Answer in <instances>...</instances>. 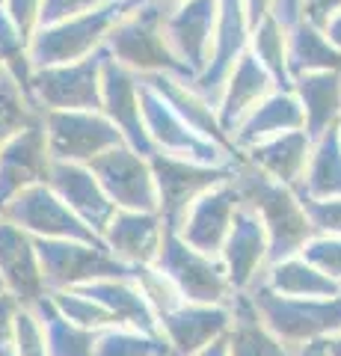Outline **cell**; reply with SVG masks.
<instances>
[{"mask_svg":"<svg viewBox=\"0 0 341 356\" xmlns=\"http://www.w3.org/2000/svg\"><path fill=\"white\" fill-rule=\"evenodd\" d=\"M232 184L240 196V202L249 205L261 217L270 238V264H276L288 255H297L306 241L315 235V226L309 214L303 211V202L294 187L276 181L258 166L240 158L235 166Z\"/></svg>","mask_w":341,"mask_h":356,"instance_id":"6da1fadb","label":"cell"},{"mask_svg":"<svg viewBox=\"0 0 341 356\" xmlns=\"http://www.w3.org/2000/svg\"><path fill=\"white\" fill-rule=\"evenodd\" d=\"M169 3L163 0H134V6L119 18L107 36V54L140 77L151 74H178L187 81L178 60L167 44Z\"/></svg>","mask_w":341,"mask_h":356,"instance_id":"7a4b0ae2","label":"cell"},{"mask_svg":"<svg viewBox=\"0 0 341 356\" xmlns=\"http://www.w3.org/2000/svg\"><path fill=\"white\" fill-rule=\"evenodd\" d=\"M134 0H113L107 6H98L92 13L72 15L57 24H45L30 42V60L36 69H48V65L63 63H78L92 54L107 48L110 30L119 24Z\"/></svg>","mask_w":341,"mask_h":356,"instance_id":"3957f363","label":"cell"},{"mask_svg":"<svg viewBox=\"0 0 341 356\" xmlns=\"http://www.w3.org/2000/svg\"><path fill=\"white\" fill-rule=\"evenodd\" d=\"M264 324L276 336L300 350L303 344L326 341L341 332V294L338 297H285L258 282L249 291Z\"/></svg>","mask_w":341,"mask_h":356,"instance_id":"277c9868","label":"cell"},{"mask_svg":"<svg viewBox=\"0 0 341 356\" xmlns=\"http://www.w3.org/2000/svg\"><path fill=\"white\" fill-rule=\"evenodd\" d=\"M155 267H160V270L178 285V291L184 294V300H190V303L228 306L235 297V288L228 282L223 259L190 247V243L172 229H167V235H163Z\"/></svg>","mask_w":341,"mask_h":356,"instance_id":"5b68a950","label":"cell"},{"mask_svg":"<svg viewBox=\"0 0 341 356\" xmlns=\"http://www.w3.org/2000/svg\"><path fill=\"white\" fill-rule=\"evenodd\" d=\"M235 166L199 163L160 152L151 154V170H155V184H158V214L167 222V229L178 232L196 199L205 196L211 187L228 181L235 175Z\"/></svg>","mask_w":341,"mask_h":356,"instance_id":"8992f818","label":"cell"},{"mask_svg":"<svg viewBox=\"0 0 341 356\" xmlns=\"http://www.w3.org/2000/svg\"><path fill=\"white\" fill-rule=\"evenodd\" d=\"M36 243H39V259L48 291H72V288L134 273V267L122 264L104 243H90V241H36Z\"/></svg>","mask_w":341,"mask_h":356,"instance_id":"52a82bcc","label":"cell"},{"mask_svg":"<svg viewBox=\"0 0 341 356\" xmlns=\"http://www.w3.org/2000/svg\"><path fill=\"white\" fill-rule=\"evenodd\" d=\"M53 161L92 163L104 152L122 146L125 137L101 110H48L42 113Z\"/></svg>","mask_w":341,"mask_h":356,"instance_id":"ba28073f","label":"cell"},{"mask_svg":"<svg viewBox=\"0 0 341 356\" xmlns=\"http://www.w3.org/2000/svg\"><path fill=\"white\" fill-rule=\"evenodd\" d=\"M107 48L78 63H63L36 69L33 102L42 113L48 110H101V74Z\"/></svg>","mask_w":341,"mask_h":356,"instance_id":"9c48e42d","label":"cell"},{"mask_svg":"<svg viewBox=\"0 0 341 356\" xmlns=\"http://www.w3.org/2000/svg\"><path fill=\"white\" fill-rule=\"evenodd\" d=\"M142 116H146V131L155 152L172 154V158H187L214 166H235L240 161L238 152H228L217 143L199 137L163 98L142 81Z\"/></svg>","mask_w":341,"mask_h":356,"instance_id":"30bf717a","label":"cell"},{"mask_svg":"<svg viewBox=\"0 0 341 356\" xmlns=\"http://www.w3.org/2000/svg\"><path fill=\"white\" fill-rule=\"evenodd\" d=\"M6 220H13L15 226L30 232L36 241H90V243H104L101 235L86 226V222L74 214V211L57 196V191L42 181L30 187L21 196L3 208Z\"/></svg>","mask_w":341,"mask_h":356,"instance_id":"8fae6325","label":"cell"},{"mask_svg":"<svg viewBox=\"0 0 341 356\" xmlns=\"http://www.w3.org/2000/svg\"><path fill=\"white\" fill-rule=\"evenodd\" d=\"M252 39V24L247 15L244 0H219V18L214 30V44H211V60H208L205 72L190 83L205 102H211L214 107L219 104L223 86L228 81V74L235 72V65L240 57L249 51Z\"/></svg>","mask_w":341,"mask_h":356,"instance_id":"7c38bea8","label":"cell"},{"mask_svg":"<svg viewBox=\"0 0 341 356\" xmlns=\"http://www.w3.org/2000/svg\"><path fill=\"white\" fill-rule=\"evenodd\" d=\"M90 166L98 175V181L104 184L107 196L116 202V208L158 211V184L151 158L122 143V146L104 152L101 158H95Z\"/></svg>","mask_w":341,"mask_h":356,"instance_id":"4fadbf2b","label":"cell"},{"mask_svg":"<svg viewBox=\"0 0 341 356\" xmlns=\"http://www.w3.org/2000/svg\"><path fill=\"white\" fill-rule=\"evenodd\" d=\"M217 18H219V0H187V3L169 9L167 44L190 83L205 72L208 60H211Z\"/></svg>","mask_w":341,"mask_h":356,"instance_id":"5bb4252c","label":"cell"},{"mask_svg":"<svg viewBox=\"0 0 341 356\" xmlns=\"http://www.w3.org/2000/svg\"><path fill=\"white\" fill-rule=\"evenodd\" d=\"M101 113L122 131L131 149H137L146 158L155 154V146H151L146 131V116H142V77L119 65L110 54L101 74Z\"/></svg>","mask_w":341,"mask_h":356,"instance_id":"9a60e30c","label":"cell"},{"mask_svg":"<svg viewBox=\"0 0 341 356\" xmlns=\"http://www.w3.org/2000/svg\"><path fill=\"white\" fill-rule=\"evenodd\" d=\"M219 259L226 264L228 282H232L235 294L252 291L267 273L270 267V238L264 229L261 217L249 205L240 202L235 214V226L219 250Z\"/></svg>","mask_w":341,"mask_h":356,"instance_id":"2e32d148","label":"cell"},{"mask_svg":"<svg viewBox=\"0 0 341 356\" xmlns=\"http://www.w3.org/2000/svg\"><path fill=\"white\" fill-rule=\"evenodd\" d=\"M0 280L6 291L27 309L48 294L36 238L6 217H0Z\"/></svg>","mask_w":341,"mask_h":356,"instance_id":"e0dca14e","label":"cell"},{"mask_svg":"<svg viewBox=\"0 0 341 356\" xmlns=\"http://www.w3.org/2000/svg\"><path fill=\"white\" fill-rule=\"evenodd\" d=\"M51 149L45 137V125L42 119L27 131H21L15 140H9L0 149V214L3 208L21 196L30 187L48 181L51 175Z\"/></svg>","mask_w":341,"mask_h":356,"instance_id":"ac0fdd59","label":"cell"},{"mask_svg":"<svg viewBox=\"0 0 341 356\" xmlns=\"http://www.w3.org/2000/svg\"><path fill=\"white\" fill-rule=\"evenodd\" d=\"M163 341L175 356H196L214 341L226 339L232 330V306L214 303H190L184 300L178 309L158 321Z\"/></svg>","mask_w":341,"mask_h":356,"instance_id":"d6986e66","label":"cell"},{"mask_svg":"<svg viewBox=\"0 0 341 356\" xmlns=\"http://www.w3.org/2000/svg\"><path fill=\"white\" fill-rule=\"evenodd\" d=\"M48 184L57 191V196L78 214L95 235H104V229L110 226V220L116 217V202L107 196L104 184L98 181V175L92 172L90 163H65L53 161Z\"/></svg>","mask_w":341,"mask_h":356,"instance_id":"ffe728a7","label":"cell"},{"mask_svg":"<svg viewBox=\"0 0 341 356\" xmlns=\"http://www.w3.org/2000/svg\"><path fill=\"white\" fill-rule=\"evenodd\" d=\"M238 208H240V196L235 191L232 178H228V181L211 187L205 196L196 199L193 208L187 211L178 235L196 250L219 255L228 232H232V226H235Z\"/></svg>","mask_w":341,"mask_h":356,"instance_id":"44dd1931","label":"cell"},{"mask_svg":"<svg viewBox=\"0 0 341 356\" xmlns=\"http://www.w3.org/2000/svg\"><path fill=\"white\" fill-rule=\"evenodd\" d=\"M167 222L158 211H125L119 208L116 217L104 229V247L128 267H146L158 261Z\"/></svg>","mask_w":341,"mask_h":356,"instance_id":"7402d4cb","label":"cell"},{"mask_svg":"<svg viewBox=\"0 0 341 356\" xmlns=\"http://www.w3.org/2000/svg\"><path fill=\"white\" fill-rule=\"evenodd\" d=\"M142 81L155 89L163 102H167L187 125L199 134V137L211 140V143H217V146H223L228 152H238L232 137H228L226 128H223V122H219L217 107L211 102H205V98L190 86V81H184V77H178V74H151V77H142Z\"/></svg>","mask_w":341,"mask_h":356,"instance_id":"603a6c76","label":"cell"},{"mask_svg":"<svg viewBox=\"0 0 341 356\" xmlns=\"http://www.w3.org/2000/svg\"><path fill=\"white\" fill-rule=\"evenodd\" d=\"M300 128H306V116L294 89H273L261 104H256L238 122V128L232 131V143L238 152H247L270 137L300 131Z\"/></svg>","mask_w":341,"mask_h":356,"instance_id":"cb8c5ba5","label":"cell"},{"mask_svg":"<svg viewBox=\"0 0 341 356\" xmlns=\"http://www.w3.org/2000/svg\"><path fill=\"white\" fill-rule=\"evenodd\" d=\"M273 89H279L276 81H273L270 72L252 57V51H247L244 57H240V63L235 65V72L228 74L223 95H219V104H217L219 122H223L228 137H232V131L238 128V122L256 104H261Z\"/></svg>","mask_w":341,"mask_h":356,"instance_id":"d4e9b609","label":"cell"},{"mask_svg":"<svg viewBox=\"0 0 341 356\" xmlns=\"http://www.w3.org/2000/svg\"><path fill=\"white\" fill-rule=\"evenodd\" d=\"M312 149H315V140L306 134V128H300V131H288V134H279V137L264 140L258 146L240 152V158L249 161L252 166H258L261 172H267L276 181L294 187L303 181Z\"/></svg>","mask_w":341,"mask_h":356,"instance_id":"484cf974","label":"cell"},{"mask_svg":"<svg viewBox=\"0 0 341 356\" xmlns=\"http://www.w3.org/2000/svg\"><path fill=\"white\" fill-rule=\"evenodd\" d=\"M228 306H232V330L226 336L228 356H297L291 344H285L276 332L264 324L249 291L235 294Z\"/></svg>","mask_w":341,"mask_h":356,"instance_id":"4316f807","label":"cell"},{"mask_svg":"<svg viewBox=\"0 0 341 356\" xmlns=\"http://www.w3.org/2000/svg\"><path fill=\"white\" fill-rule=\"evenodd\" d=\"M294 95L303 107L306 134L312 140H321L326 131L341 125V74L338 72L297 74Z\"/></svg>","mask_w":341,"mask_h":356,"instance_id":"83f0119b","label":"cell"},{"mask_svg":"<svg viewBox=\"0 0 341 356\" xmlns=\"http://www.w3.org/2000/svg\"><path fill=\"white\" fill-rule=\"evenodd\" d=\"M81 291L92 294L110 315L116 318L119 327H134V330H146V332H160L158 330V315L151 312L149 300L142 297L140 285L131 276H113V280H101L92 285H83Z\"/></svg>","mask_w":341,"mask_h":356,"instance_id":"f1b7e54d","label":"cell"},{"mask_svg":"<svg viewBox=\"0 0 341 356\" xmlns=\"http://www.w3.org/2000/svg\"><path fill=\"white\" fill-rule=\"evenodd\" d=\"M261 282L285 297H338L341 294V282L329 280L326 273H321L315 264L306 261L300 252L270 264Z\"/></svg>","mask_w":341,"mask_h":356,"instance_id":"f546056e","label":"cell"},{"mask_svg":"<svg viewBox=\"0 0 341 356\" xmlns=\"http://www.w3.org/2000/svg\"><path fill=\"white\" fill-rule=\"evenodd\" d=\"M288 65L294 77L309 72L341 74V48L326 39L321 27L309 24V21H297L288 30Z\"/></svg>","mask_w":341,"mask_h":356,"instance_id":"4dcf8cb0","label":"cell"},{"mask_svg":"<svg viewBox=\"0 0 341 356\" xmlns=\"http://www.w3.org/2000/svg\"><path fill=\"white\" fill-rule=\"evenodd\" d=\"M294 191L309 193L315 199L341 196V128L326 131L321 140H315L306 175L300 184H294Z\"/></svg>","mask_w":341,"mask_h":356,"instance_id":"1f68e13d","label":"cell"},{"mask_svg":"<svg viewBox=\"0 0 341 356\" xmlns=\"http://www.w3.org/2000/svg\"><path fill=\"white\" fill-rule=\"evenodd\" d=\"M30 309H36V315L42 318L51 356H95L98 332L74 324V321H69L57 306L51 303L48 294L42 297L36 306H30Z\"/></svg>","mask_w":341,"mask_h":356,"instance_id":"d6a6232c","label":"cell"},{"mask_svg":"<svg viewBox=\"0 0 341 356\" xmlns=\"http://www.w3.org/2000/svg\"><path fill=\"white\" fill-rule=\"evenodd\" d=\"M249 51L270 72L279 89H294V74L288 65V27L276 15H267L258 27H252Z\"/></svg>","mask_w":341,"mask_h":356,"instance_id":"836d02e7","label":"cell"},{"mask_svg":"<svg viewBox=\"0 0 341 356\" xmlns=\"http://www.w3.org/2000/svg\"><path fill=\"white\" fill-rule=\"evenodd\" d=\"M42 119L39 104L13 74L0 72V149Z\"/></svg>","mask_w":341,"mask_h":356,"instance_id":"e575fe53","label":"cell"},{"mask_svg":"<svg viewBox=\"0 0 341 356\" xmlns=\"http://www.w3.org/2000/svg\"><path fill=\"white\" fill-rule=\"evenodd\" d=\"M172 353L160 332L134 327H107L98 332L95 356H167Z\"/></svg>","mask_w":341,"mask_h":356,"instance_id":"d590c367","label":"cell"},{"mask_svg":"<svg viewBox=\"0 0 341 356\" xmlns=\"http://www.w3.org/2000/svg\"><path fill=\"white\" fill-rule=\"evenodd\" d=\"M0 72L13 74L15 81L33 95V74H36V65L30 60V42L24 39L13 18L6 15V9L0 6Z\"/></svg>","mask_w":341,"mask_h":356,"instance_id":"8d00e7d4","label":"cell"},{"mask_svg":"<svg viewBox=\"0 0 341 356\" xmlns=\"http://www.w3.org/2000/svg\"><path fill=\"white\" fill-rule=\"evenodd\" d=\"M48 297L65 318L74 321V324H81V327H86V330L101 332L107 327H119L116 318L110 315V312L98 303L92 294L81 291V288H72V291H48Z\"/></svg>","mask_w":341,"mask_h":356,"instance_id":"74e56055","label":"cell"},{"mask_svg":"<svg viewBox=\"0 0 341 356\" xmlns=\"http://www.w3.org/2000/svg\"><path fill=\"white\" fill-rule=\"evenodd\" d=\"M134 280L140 285L142 297L149 300L151 312L158 315V321L163 315H169L172 309H178L184 303V294L178 291V285H175L167 273L160 270L155 264H146V267H134Z\"/></svg>","mask_w":341,"mask_h":356,"instance_id":"f35d334b","label":"cell"},{"mask_svg":"<svg viewBox=\"0 0 341 356\" xmlns=\"http://www.w3.org/2000/svg\"><path fill=\"white\" fill-rule=\"evenodd\" d=\"M6 350L13 356H51L45 327H42V318L36 315V309L21 306L18 318H15V327H13V339H9Z\"/></svg>","mask_w":341,"mask_h":356,"instance_id":"ab89813d","label":"cell"},{"mask_svg":"<svg viewBox=\"0 0 341 356\" xmlns=\"http://www.w3.org/2000/svg\"><path fill=\"white\" fill-rule=\"evenodd\" d=\"M300 255L309 264H315L329 280L341 282V238L338 235H312L306 241Z\"/></svg>","mask_w":341,"mask_h":356,"instance_id":"60d3db41","label":"cell"},{"mask_svg":"<svg viewBox=\"0 0 341 356\" xmlns=\"http://www.w3.org/2000/svg\"><path fill=\"white\" fill-rule=\"evenodd\" d=\"M303 211L309 214L312 226H315V235H338L341 238V196L335 199H315L309 193H300Z\"/></svg>","mask_w":341,"mask_h":356,"instance_id":"b9f144b4","label":"cell"},{"mask_svg":"<svg viewBox=\"0 0 341 356\" xmlns=\"http://www.w3.org/2000/svg\"><path fill=\"white\" fill-rule=\"evenodd\" d=\"M13 24L24 33V39L33 42V36L42 30V15H45V0H0Z\"/></svg>","mask_w":341,"mask_h":356,"instance_id":"7bdbcfd3","label":"cell"},{"mask_svg":"<svg viewBox=\"0 0 341 356\" xmlns=\"http://www.w3.org/2000/svg\"><path fill=\"white\" fill-rule=\"evenodd\" d=\"M113 0H45V15H42V27L45 24H57V21H65L72 15H83L92 13L98 6H107Z\"/></svg>","mask_w":341,"mask_h":356,"instance_id":"ee69618b","label":"cell"},{"mask_svg":"<svg viewBox=\"0 0 341 356\" xmlns=\"http://www.w3.org/2000/svg\"><path fill=\"white\" fill-rule=\"evenodd\" d=\"M341 13V0H300V21L326 30L329 21Z\"/></svg>","mask_w":341,"mask_h":356,"instance_id":"f6af8a7d","label":"cell"},{"mask_svg":"<svg viewBox=\"0 0 341 356\" xmlns=\"http://www.w3.org/2000/svg\"><path fill=\"white\" fill-rule=\"evenodd\" d=\"M21 312V303L9 294V291H0V344H9V339H13V327H15V318Z\"/></svg>","mask_w":341,"mask_h":356,"instance_id":"bcb514c9","label":"cell"},{"mask_svg":"<svg viewBox=\"0 0 341 356\" xmlns=\"http://www.w3.org/2000/svg\"><path fill=\"white\" fill-rule=\"evenodd\" d=\"M247 3V15H249V24L258 27L264 18L273 15V9H276V0H244Z\"/></svg>","mask_w":341,"mask_h":356,"instance_id":"7dc6e473","label":"cell"},{"mask_svg":"<svg viewBox=\"0 0 341 356\" xmlns=\"http://www.w3.org/2000/svg\"><path fill=\"white\" fill-rule=\"evenodd\" d=\"M273 15H276L285 27H294L297 21H300V0H276V9H273Z\"/></svg>","mask_w":341,"mask_h":356,"instance_id":"c3c4849f","label":"cell"},{"mask_svg":"<svg viewBox=\"0 0 341 356\" xmlns=\"http://www.w3.org/2000/svg\"><path fill=\"white\" fill-rule=\"evenodd\" d=\"M297 356H329V339L326 341H312V344H303Z\"/></svg>","mask_w":341,"mask_h":356,"instance_id":"681fc988","label":"cell"},{"mask_svg":"<svg viewBox=\"0 0 341 356\" xmlns=\"http://www.w3.org/2000/svg\"><path fill=\"white\" fill-rule=\"evenodd\" d=\"M324 33H326V39H329V42L338 44V48H341V13H338L333 21H329V27H326Z\"/></svg>","mask_w":341,"mask_h":356,"instance_id":"f907efd6","label":"cell"},{"mask_svg":"<svg viewBox=\"0 0 341 356\" xmlns=\"http://www.w3.org/2000/svg\"><path fill=\"white\" fill-rule=\"evenodd\" d=\"M196 356H228V348H226V339H219L214 341L211 348H205L202 353H196Z\"/></svg>","mask_w":341,"mask_h":356,"instance_id":"816d5d0a","label":"cell"},{"mask_svg":"<svg viewBox=\"0 0 341 356\" xmlns=\"http://www.w3.org/2000/svg\"><path fill=\"white\" fill-rule=\"evenodd\" d=\"M329 356H341V332L329 339Z\"/></svg>","mask_w":341,"mask_h":356,"instance_id":"f5cc1de1","label":"cell"},{"mask_svg":"<svg viewBox=\"0 0 341 356\" xmlns=\"http://www.w3.org/2000/svg\"><path fill=\"white\" fill-rule=\"evenodd\" d=\"M163 3H169V6H178V3H187V0H163Z\"/></svg>","mask_w":341,"mask_h":356,"instance_id":"db71d44e","label":"cell"},{"mask_svg":"<svg viewBox=\"0 0 341 356\" xmlns=\"http://www.w3.org/2000/svg\"><path fill=\"white\" fill-rule=\"evenodd\" d=\"M0 291H6V288H3V280H0Z\"/></svg>","mask_w":341,"mask_h":356,"instance_id":"11a10c76","label":"cell"},{"mask_svg":"<svg viewBox=\"0 0 341 356\" xmlns=\"http://www.w3.org/2000/svg\"><path fill=\"white\" fill-rule=\"evenodd\" d=\"M3 350H6V348H3V344H0V353H3Z\"/></svg>","mask_w":341,"mask_h":356,"instance_id":"9f6ffc18","label":"cell"},{"mask_svg":"<svg viewBox=\"0 0 341 356\" xmlns=\"http://www.w3.org/2000/svg\"><path fill=\"white\" fill-rule=\"evenodd\" d=\"M0 356H9V353H6V350H3V353H0Z\"/></svg>","mask_w":341,"mask_h":356,"instance_id":"6f0895ef","label":"cell"},{"mask_svg":"<svg viewBox=\"0 0 341 356\" xmlns=\"http://www.w3.org/2000/svg\"><path fill=\"white\" fill-rule=\"evenodd\" d=\"M167 356H175V353H167Z\"/></svg>","mask_w":341,"mask_h":356,"instance_id":"680465c9","label":"cell"},{"mask_svg":"<svg viewBox=\"0 0 341 356\" xmlns=\"http://www.w3.org/2000/svg\"><path fill=\"white\" fill-rule=\"evenodd\" d=\"M6 353H9V350H6ZM9 356H13V353H9Z\"/></svg>","mask_w":341,"mask_h":356,"instance_id":"91938a15","label":"cell"}]
</instances>
